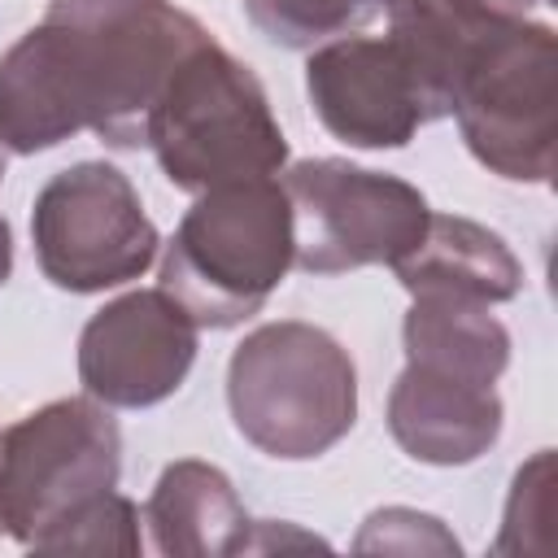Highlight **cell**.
Returning a JSON list of instances; mask_svg holds the SVG:
<instances>
[{"label":"cell","instance_id":"1","mask_svg":"<svg viewBox=\"0 0 558 558\" xmlns=\"http://www.w3.org/2000/svg\"><path fill=\"white\" fill-rule=\"evenodd\" d=\"M205 35L174 0H48L0 57V144L31 157L92 131L140 148L166 74Z\"/></svg>","mask_w":558,"mask_h":558},{"label":"cell","instance_id":"2","mask_svg":"<svg viewBox=\"0 0 558 558\" xmlns=\"http://www.w3.org/2000/svg\"><path fill=\"white\" fill-rule=\"evenodd\" d=\"M388 35L410 52L440 118L510 183H549L558 135V35L480 0H388Z\"/></svg>","mask_w":558,"mask_h":558},{"label":"cell","instance_id":"3","mask_svg":"<svg viewBox=\"0 0 558 558\" xmlns=\"http://www.w3.org/2000/svg\"><path fill=\"white\" fill-rule=\"evenodd\" d=\"M144 144L183 192L275 179L288 166V135L270 113L262 78L214 35L187 48L166 74L148 109Z\"/></svg>","mask_w":558,"mask_h":558},{"label":"cell","instance_id":"4","mask_svg":"<svg viewBox=\"0 0 558 558\" xmlns=\"http://www.w3.org/2000/svg\"><path fill=\"white\" fill-rule=\"evenodd\" d=\"M292 201L279 179H240L196 192L161 253V288L196 327L227 331L253 318L292 270Z\"/></svg>","mask_w":558,"mask_h":558},{"label":"cell","instance_id":"5","mask_svg":"<svg viewBox=\"0 0 558 558\" xmlns=\"http://www.w3.org/2000/svg\"><path fill=\"white\" fill-rule=\"evenodd\" d=\"M227 405L253 449L310 462L353 432L357 366L349 349L314 323H262L227 362Z\"/></svg>","mask_w":558,"mask_h":558},{"label":"cell","instance_id":"6","mask_svg":"<svg viewBox=\"0 0 558 558\" xmlns=\"http://www.w3.org/2000/svg\"><path fill=\"white\" fill-rule=\"evenodd\" d=\"M122 432L96 397L48 401L0 432V532L31 549L92 497L118 488Z\"/></svg>","mask_w":558,"mask_h":558},{"label":"cell","instance_id":"7","mask_svg":"<svg viewBox=\"0 0 558 558\" xmlns=\"http://www.w3.org/2000/svg\"><path fill=\"white\" fill-rule=\"evenodd\" d=\"M283 192L292 201V266L305 275L392 266L418 244L432 214L414 183L340 157L292 161Z\"/></svg>","mask_w":558,"mask_h":558},{"label":"cell","instance_id":"8","mask_svg":"<svg viewBox=\"0 0 558 558\" xmlns=\"http://www.w3.org/2000/svg\"><path fill=\"white\" fill-rule=\"evenodd\" d=\"M31 240L44 279L78 296L140 279L161 248L140 192L109 161H78L52 174L35 196Z\"/></svg>","mask_w":558,"mask_h":558},{"label":"cell","instance_id":"9","mask_svg":"<svg viewBox=\"0 0 558 558\" xmlns=\"http://www.w3.org/2000/svg\"><path fill=\"white\" fill-rule=\"evenodd\" d=\"M305 92L327 135L349 148H405L418 126L436 122L427 87L392 35L327 39L310 52Z\"/></svg>","mask_w":558,"mask_h":558},{"label":"cell","instance_id":"10","mask_svg":"<svg viewBox=\"0 0 558 558\" xmlns=\"http://www.w3.org/2000/svg\"><path fill=\"white\" fill-rule=\"evenodd\" d=\"M196 323L166 288H140L96 310L78 336V384L109 410L174 397L196 362Z\"/></svg>","mask_w":558,"mask_h":558},{"label":"cell","instance_id":"11","mask_svg":"<svg viewBox=\"0 0 558 558\" xmlns=\"http://www.w3.org/2000/svg\"><path fill=\"white\" fill-rule=\"evenodd\" d=\"M506 410L497 388L410 366L388 392V432L392 440L427 466H466L484 458L501 436Z\"/></svg>","mask_w":558,"mask_h":558},{"label":"cell","instance_id":"12","mask_svg":"<svg viewBox=\"0 0 558 558\" xmlns=\"http://www.w3.org/2000/svg\"><path fill=\"white\" fill-rule=\"evenodd\" d=\"M144 523L153 549L166 558H231L253 545V519L235 497L227 471L201 458L170 462L148 501Z\"/></svg>","mask_w":558,"mask_h":558},{"label":"cell","instance_id":"13","mask_svg":"<svg viewBox=\"0 0 558 558\" xmlns=\"http://www.w3.org/2000/svg\"><path fill=\"white\" fill-rule=\"evenodd\" d=\"M392 270L410 296L440 292L480 305H501L514 301L523 288V266L510 253V244L462 214H427L418 244L405 257H397Z\"/></svg>","mask_w":558,"mask_h":558},{"label":"cell","instance_id":"14","mask_svg":"<svg viewBox=\"0 0 558 558\" xmlns=\"http://www.w3.org/2000/svg\"><path fill=\"white\" fill-rule=\"evenodd\" d=\"M401 340H405L410 366H427V371L458 375L488 388H497L501 371L510 366L506 323L488 314V305L462 301V296H440V292L414 296L401 323Z\"/></svg>","mask_w":558,"mask_h":558},{"label":"cell","instance_id":"15","mask_svg":"<svg viewBox=\"0 0 558 558\" xmlns=\"http://www.w3.org/2000/svg\"><path fill=\"white\" fill-rule=\"evenodd\" d=\"M388 0H244L248 22L279 48H314L357 31Z\"/></svg>","mask_w":558,"mask_h":558},{"label":"cell","instance_id":"16","mask_svg":"<svg viewBox=\"0 0 558 558\" xmlns=\"http://www.w3.org/2000/svg\"><path fill=\"white\" fill-rule=\"evenodd\" d=\"M31 549L35 554H122V558H135L144 549L140 510L131 497L109 488V493L92 497L83 510H74L65 523L44 532Z\"/></svg>","mask_w":558,"mask_h":558},{"label":"cell","instance_id":"17","mask_svg":"<svg viewBox=\"0 0 558 558\" xmlns=\"http://www.w3.org/2000/svg\"><path fill=\"white\" fill-rule=\"evenodd\" d=\"M549 449H541L527 466H519L514 475V488H510V501H506V523H501V536H497V554H523L532 549L527 532H536V545H545V523H549Z\"/></svg>","mask_w":558,"mask_h":558},{"label":"cell","instance_id":"18","mask_svg":"<svg viewBox=\"0 0 558 558\" xmlns=\"http://www.w3.org/2000/svg\"><path fill=\"white\" fill-rule=\"evenodd\" d=\"M357 549H405V554L436 549V554H458V541L440 527V519L405 510V506H388V510H375L366 519V527L357 536Z\"/></svg>","mask_w":558,"mask_h":558},{"label":"cell","instance_id":"19","mask_svg":"<svg viewBox=\"0 0 558 558\" xmlns=\"http://www.w3.org/2000/svg\"><path fill=\"white\" fill-rule=\"evenodd\" d=\"M13 275V231H9V222L0 218V283Z\"/></svg>","mask_w":558,"mask_h":558},{"label":"cell","instance_id":"20","mask_svg":"<svg viewBox=\"0 0 558 558\" xmlns=\"http://www.w3.org/2000/svg\"><path fill=\"white\" fill-rule=\"evenodd\" d=\"M480 4L501 9V13H523V17H527V9H536V4H554V0H480Z\"/></svg>","mask_w":558,"mask_h":558},{"label":"cell","instance_id":"21","mask_svg":"<svg viewBox=\"0 0 558 558\" xmlns=\"http://www.w3.org/2000/svg\"><path fill=\"white\" fill-rule=\"evenodd\" d=\"M4 153H9V148H4V144H0V179H4Z\"/></svg>","mask_w":558,"mask_h":558}]
</instances>
